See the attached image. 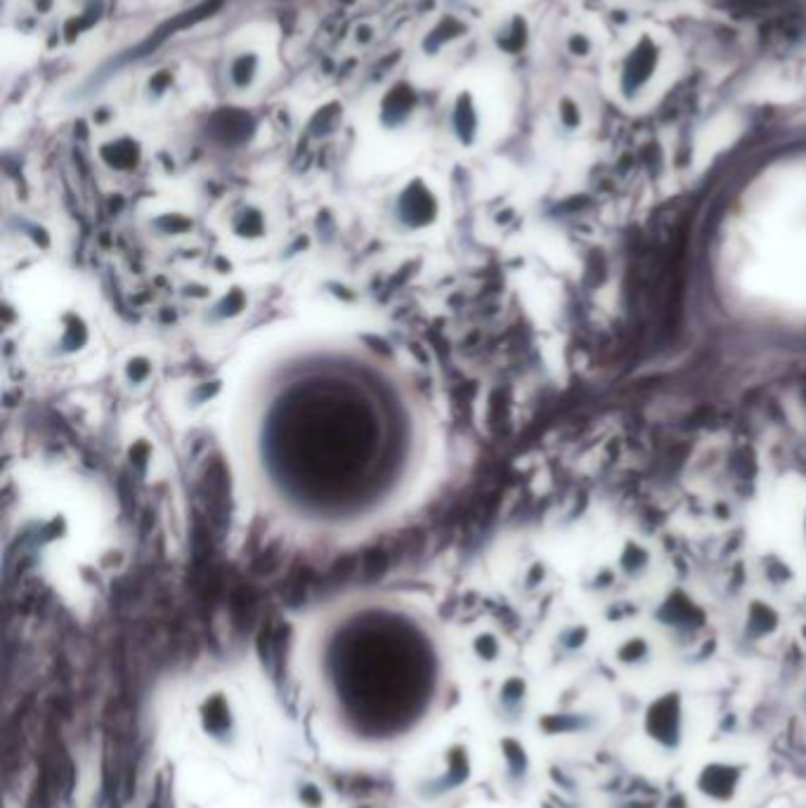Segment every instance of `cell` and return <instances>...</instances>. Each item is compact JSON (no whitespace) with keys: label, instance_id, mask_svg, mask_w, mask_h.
<instances>
[{"label":"cell","instance_id":"6da1fadb","mask_svg":"<svg viewBox=\"0 0 806 808\" xmlns=\"http://www.w3.org/2000/svg\"><path fill=\"white\" fill-rule=\"evenodd\" d=\"M662 67V45L653 34H641L624 52L617 69V93L624 102H636L655 81Z\"/></svg>","mask_w":806,"mask_h":808},{"label":"cell","instance_id":"7a4b0ae2","mask_svg":"<svg viewBox=\"0 0 806 808\" xmlns=\"http://www.w3.org/2000/svg\"><path fill=\"white\" fill-rule=\"evenodd\" d=\"M643 731H646L650 742L655 747H660L662 752H679L681 742L686 738L684 707H681L679 697L662 695L660 700H655L646 709V714H643Z\"/></svg>","mask_w":806,"mask_h":808},{"label":"cell","instance_id":"3957f363","mask_svg":"<svg viewBox=\"0 0 806 808\" xmlns=\"http://www.w3.org/2000/svg\"><path fill=\"white\" fill-rule=\"evenodd\" d=\"M745 783V768L733 761H710L698 771L695 790L710 804L728 806L736 801Z\"/></svg>","mask_w":806,"mask_h":808},{"label":"cell","instance_id":"277c9868","mask_svg":"<svg viewBox=\"0 0 806 808\" xmlns=\"http://www.w3.org/2000/svg\"><path fill=\"white\" fill-rule=\"evenodd\" d=\"M435 206L428 194L424 192H407L405 199L400 201V220L412 230L426 227L433 220Z\"/></svg>","mask_w":806,"mask_h":808},{"label":"cell","instance_id":"5b68a950","mask_svg":"<svg viewBox=\"0 0 806 808\" xmlns=\"http://www.w3.org/2000/svg\"><path fill=\"white\" fill-rule=\"evenodd\" d=\"M558 121H561V126L565 130H577L582 126V107L577 104V100H572V97H561V102H558Z\"/></svg>","mask_w":806,"mask_h":808},{"label":"cell","instance_id":"8992f818","mask_svg":"<svg viewBox=\"0 0 806 808\" xmlns=\"http://www.w3.org/2000/svg\"><path fill=\"white\" fill-rule=\"evenodd\" d=\"M565 48L577 60H587V57H591V52H594V41L584 31H572V34H568V41H565Z\"/></svg>","mask_w":806,"mask_h":808},{"label":"cell","instance_id":"52a82bcc","mask_svg":"<svg viewBox=\"0 0 806 808\" xmlns=\"http://www.w3.org/2000/svg\"><path fill=\"white\" fill-rule=\"evenodd\" d=\"M476 650H478L480 657H485V660H494V657H497V653H499L497 638L487 636V634L480 636L476 641Z\"/></svg>","mask_w":806,"mask_h":808}]
</instances>
